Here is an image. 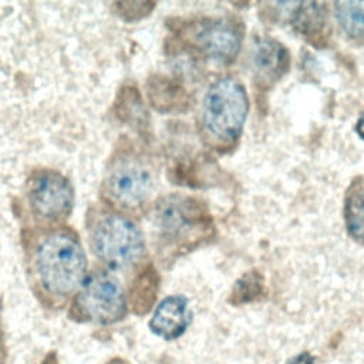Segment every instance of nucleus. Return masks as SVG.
I'll return each mask as SVG.
<instances>
[{"label":"nucleus","instance_id":"10","mask_svg":"<svg viewBox=\"0 0 364 364\" xmlns=\"http://www.w3.org/2000/svg\"><path fill=\"white\" fill-rule=\"evenodd\" d=\"M253 68L256 78L267 82H274L289 70V50L274 38H260L253 48Z\"/></svg>","mask_w":364,"mask_h":364},{"label":"nucleus","instance_id":"8","mask_svg":"<svg viewBox=\"0 0 364 364\" xmlns=\"http://www.w3.org/2000/svg\"><path fill=\"white\" fill-rule=\"evenodd\" d=\"M195 43L205 55L222 63H229L239 54L242 34L230 21L222 18L209 20L199 26Z\"/></svg>","mask_w":364,"mask_h":364},{"label":"nucleus","instance_id":"12","mask_svg":"<svg viewBox=\"0 0 364 364\" xmlns=\"http://www.w3.org/2000/svg\"><path fill=\"white\" fill-rule=\"evenodd\" d=\"M294 28L311 43H326L328 33V20L326 6L321 3H300L293 14Z\"/></svg>","mask_w":364,"mask_h":364},{"label":"nucleus","instance_id":"4","mask_svg":"<svg viewBox=\"0 0 364 364\" xmlns=\"http://www.w3.org/2000/svg\"><path fill=\"white\" fill-rule=\"evenodd\" d=\"M125 289L115 273L95 266L88 270L68 304V317L78 323L111 326L128 313Z\"/></svg>","mask_w":364,"mask_h":364},{"label":"nucleus","instance_id":"9","mask_svg":"<svg viewBox=\"0 0 364 364\" xmlns=\"http://www.w3.org/2000/svg\"><path fill=\"white\" fill-rule=\"evenodd\" d=\"M191 321L192 311L189 310L188 299L182 294H172L155 307L148 326L155 336L171 341L181 337Z\"/></svg>","mask_w":364,"mask_h":364},{"label":"nucleus","instance_id":"1","mask_svg":"<svg viewBox=\"0 0 364 364\" xmlns=\"http://www.w3.org/2000/svg\"><path fill=\"white\" fill-rule=\"evenodd\" d=\"M30 287L48 309H63L88 273V260L73 226L27 228L21 235Z\"/></svg>","mask_w":364,"mask_h":364},{"label":"nucleus","instance_id":"3","mask_svg":"<svg viewBox=\"0 0 364 364\" xmlns=\"http://www.w3.org/2000/svg\"><path fill=\"white\" fill-rule=\"evenodd\" d=\"M154 189L155 175L149 161L129 146L117 148L101 179V203L124 215L135 213L149 203Z\"/></svg>","mask_w":364,"mask_h":364},{"label":"nucleus","instance_id":"21","mask_svg":"<svg viewBox=\"0 0 364 364\" xmlns=\"http://www.w3.org/2000/svg\"><path fill=\"white\" fill-rule=\"evenodd\" d=\"M0 316H1V299H0Z\"/></svg>","mask_w":364,"mask_h":364},{"label":"nucleus","instance_id":"14","mask_svg":"<svg viewBox=\"0 0 364 364\" xmlns=\"http://www.w3.org/2000/svg\"><path fill=\"white\" fill-rule=\"evenodd\" d=\"M334 16L350 38L364 43V1H337Z\"/></svg>","mask_w":364,"mask_h":364},{"label":"nucleus","instance_id":"6","mask_svg":"<svg viewBox=\"0 0 364 364\" xmlns=\"http://www.w3.org/2000/svg\"><path fill=\"white\" fill-rule=\"evenodd\" d=\"M247 112L245 85L235 77H225L215 81L203 97L202 125L215 141L232 144L240 136Z\"/></svg>","mask_w":364,"mask_h":364},{"label":"nucleus","instance_id":"5","mask_svg":"<svg viewBox=\"0 0 364 364\" xmlns=\"http://www.w3.org/2000/svg\"><path fill=\"white\" fill-rule=\"evenodd\" d=\"M23 202L34 228L65 225L74 208V188L60 171L36 168L24 182Z\"/></svg>","mask_w":364,"mask_h":364},{"label":"nucleus","instance_id":"11","mask_svg":"<svg viewBox=\"0 0 364 364\" xmlns=\"http://www.w3.org/2000/svg\"><path fill=\"white\" fill-rule=\"evenodd\" d=\"M161 277L152 263L144 264L134 276L127 294L128 307L138 316L146 314L156 301Z\"/></svg>","mask_w":364,"mask_h":364},{"label":"nucleus","instance_id":"15","mask_svg":"<svg viewBox=\"0 0 364 364\" xmlns=\"http://www.w3.org/2000/svg\"><path fill=\"white\" fill-rule=\"evenodd\" d=\"M148 95L151 104L159 111H179L185 104V95L176 84L168 78L151 80L148 87Z\"/></svg>","mask_w":364,"mask_h":364},{"label":"nucleus","instance_id":"13","mask_svg":"<svg viewBox=\"0 0 364 364\" xmlns=\"http://www.w3.org/2000/svg\"><path fill=\"white\" fill-rule=\"evenodd\" d=\"M344 223L348 236L364 245V179L351 182L344 198Z\"/></svg>","mask_w":364,"mask_h":364},{"label":"nucleus","instance_id":"16","mask_svg":"<svg viewBox=\"0 0 364 364\" xmlns=\"http://www.w3.org/2000/svg\"><path fill=\"white\" fill-rule=\"evenodd\" d=\"M264 294V279L257 269H252L242 274L233 284L229 303L242 306L259 300Z\"/></svg>","mask_w":364,"mask_h":364},{"label":"nucleus","instance_id":"7","mask_svg":"<svg viewBox=\"0 0 364 364\" xmlns=\"http://www.w3.org/2000/svg\"><path fill=\"white\" fill-rule=\"evenodd\" d=\"M152 222L161 242L188 249L200 237H206L212 226V218L205 205L193 198L179 195L159 199Z\"/></svg>","mask_w":364,"mask_h":364},{"label":"nucleus","instance_id":"19","mask_svg":"<svg viewBox=\"0 0 364 364\" xmlns=\"http://www.w3.org/2000/svg\"><path fill=\"white\" fill-rule=\"evenodd\" d=\"M355 132L358 134V136L361 139H364V112L358 117V119L355 122Z\"/></svg>","mask_w":364,"mask_h":364},{"label":"nucleus","instance_id":"20","mask_svg":"<svg viewBox=\"0 0 364 364\" xmlns=\"http://www.w3.org/2000/svg\"><path fill=\"white\" fill-rule=\"evenodd\" d=\"M105 364H131L129 361L121 358V357H115V358H111L109 361H107Z\"/></svg>","mask_w":364,"mask_h":364},{"label":"nucleus","instance_id":"2","mask_svg":"<svg viewBox=\"0 0 364 364\" xmlns=\"http://www.w3.org/2000/svg\"><path fill=\"white\" fill-rule=\"evenodd\" d=\"M85 232L94 257L112 273L129 272L145 257V239L136 222L104 203L87 208Z\"/></svg>","mask_w":364,"mask_h":364},{"label":"nucleus","instance_id":"17","mask_svg":"<svg viewBox=\"0 0 364 364\" xmlns=\"http://www.w3.org/2000/svg\"><path fill=\"white\" fill-rule=\"evenodd\" d=\"M154 7H155V3H151V1H118L112 4V9L115 10V13L127 21L139 20L148 16Z\"/></svg>","mask_w":364,"mask_h":364},{"label":"nucleus","instance_id":"18","mask_svg":"<svg viewBox=\"0 0 364 364\" xmlns=\"http://www.w3.org/2000/svg\"><path fill=\"white\" fill-rule=\"evenodd\" d=\"M286 364H314V357L309 351H303L290 358Z\"/></svg>","mask_w":364,"mask_h":364}]
</instances>
